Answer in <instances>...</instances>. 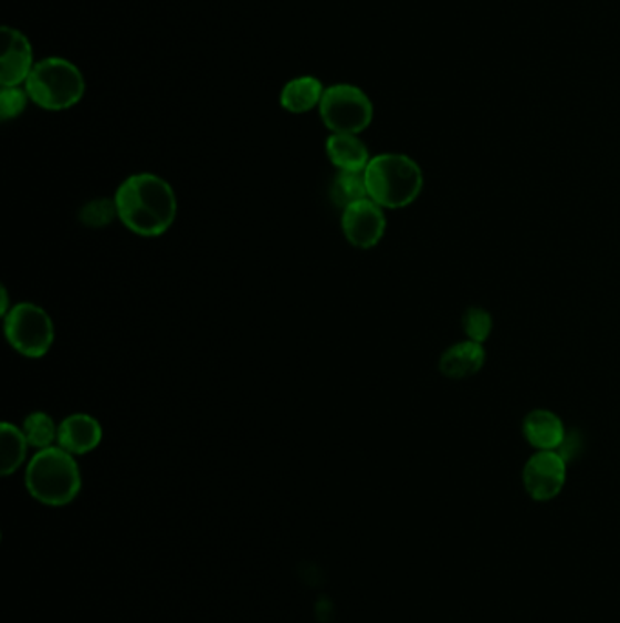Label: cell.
I'll return each instance as SVG.
<instances>
[{"instance_id":"4","label":"cell","mask_w":620,"mask_h":623,"mask_svg":"<svg viewBox=\"0 0 620 623\" xmlns=\"http://www.w3.org/2000/svg\"><path fill=\"white\" fill-rule=\"evenodd\" d=\"M24 89L39 108L62 112L83 101L86 81L72 61L48 58L36 62Z\"/></svg>"},{"instance_id":"12","label":"cell","mask_w":620,"mask_h":623,"mask_svg":"<svg viewBox=\"0 0 620 623\" xmlns=\"http://www.w3.org/2000/svg\"><path fill=\"white\" fill-rule=\"evenodd\" d=\"M486 363V349L475 341H461L442 352L439 371L450 380H466L482 371Z\"/></svg>"},{"instance_id":"21","label":"cell","mask_w":620,"mask_h":623,"mask_svg":"<svg viewBox=\"0 0 620 623\" xmlns=\"http://www.w3.org/2000/svg\"><path fill=\"white\" fill-rule=\"evenodd\" d=\"M557 453L563 456L566 461H571V459H577L582 453V438H580L579 433H568L566 438H564L563 445H560Z\"/></svg>"},{"instance_id":"8","label":"cell","mask_w":620,"mask_h":623,"mask_svg":"<svg viewBox=\"0 0 620 623\" xmlns=\"http://www.w3.org/2000/svg\"><path fill=\"white\" fill-rule=\"evenodd\" d=\"M386 227L388 221H386L385 208L379 207L369 197L344 208L340 216L344 238L351 247L360 250L377 247L385 238Z\"/></svg>"},{"instance_id":"14","label":"cell","mask_w":620,"mask_h":623,"mask_svg":"<svg viewBox=\"0 0 620 623\" xmlns=\"http://www.w3.org/2000/svg\"><path fill=\"white\" fill-rule=\"evenodd\" d=\"M324 84L313 75L295 77L284 84L281 92V106L290 114H308L320 106L324 95Z\"/></svg>"},{"instance_id":"16","label":"cell","mask_w":620,"mask_h":623,"mask_svg":"<svg viewBox=\"0 0 620 623\" xmlns=\"http://www.w3.org/2000/svg\"><path fill=\"white\" fill-rule=\"evenodd\" d=\"M366 197H368V186H366L365 174L338 172L337 177L329 185V199L340 210L354 203L362 201Z\"/></svg>"},{"instance_id":"11","label":"cell","mask_w":620,"mask_h":623,"mask_svg":"<svg viewBox=\"0 0 620 623\" xmlns=\"http://www.w3.org/2000/svg\"><path fill=\"white\" fill-rule=\"evenodd\" d=\"M566 434L563 419L546 408H535L524 417L523 436L535 450H559Z\"/></svg>"},{"instance_id":"10","label":"cell","mask_w":620,"mask_h":623,"mask_svg":"<svg viewBox=\"0 0 620 623\" xmlns=\"http://www.w3.org/2000/svg\"><path fill=\"white\" fill-rule=\"evenodd\" d=\"M103 438L104 428L97 417H93L92 414L75 413L59 423L56 445L73 456H84L103 444Z\"/></svg>"},{"instance_id":"6","label":"cell","mask_w":620,"mask_h":623,"mask_svg":"<svg viewBox=\"0 0 620 623\" xmlns=\"http://www.w3.org/2000/svg\"><path fill=\"white\" fill-rule=\"evenodd\" d=\"M318 115L332 134L360 135L374 121V103L355 84H334L324 90Z\"/></svg>"},{"instance_id":"18","label":"cell","mask_w":620,"mask_h":623,"mask_svg":"<svg viewBox=\"0 0 620 623\" xmlns=\"http://www.w3.org/2000/svg\"><path fill=\"white\" fill-rule=\"evenodd\" d=\"M462 330L467 340L484 345L493 332V318L486 309L472 307L462 315Z\"/></svg>"},{"instance_id":"3","label":"cell","mask_w":620,"mask_h":623,"mask_svg":"<svg viewBox=\"0 0 620 623\" xmlns=\"http://www.w3.org/2000/svg\"><path fill=\"white\" fill-rule=\"evenodd\" d=\"M24 484L36 501L50 507H62L77 498L83 478L75 456L55 445L36 450L27 465Z\"/></svg>"},{"instance_id":"19","label":"cell","mask_w":620,"mask_h":623,"mask_svg":"<svg viewBox=\"0 0 620 623\" xmlns=\"http://www.w3.org/2000/svg\"><path fill=\"white\" fill-rule=\"evenodd\" d=\"M78 217L87 228L109 227L118 219L117 203L115 199H93L83 207Z\"/></svg>"},{"instance_id":"9","label":"cell","mask_w":620,"mask_h":623,"mask_svg":"<svg viewBox=\"0 0 620 623\" xmlns=\"http://www.w3.org/2000/svg\"><path fill=\"white\" fill-rule=\"evenodd\" d=\"M35 64L30 39L15 28H2V58H0L2 89L24 86Z\"/></svg>"},{"instance_id":"20","label":"cell","mask_w":620,"mask_h":623,"mask_svg":"<svg viewBox=\"0 0 620 623\" xmlns=\"http://www.w3.org/2000/svg\"><path fill=\"white\" fill-rule=\"evenodd\" d=\"M30 101L27 89H21V86L2 89V92H0V120H17L19 115L24 114Z\"/></svg>"},{"instance_id":"2","label":"cell","mask_w":620,"mask_h":623,"mask_svg":"<svg viewBox=\"0 0 620 623\" xmlns=\"http://www.w3.org/2000/svg\"><path fill=\"white\" fill-rule=\"evenodd\" d=\"M368 197L385 210H400L419 199L424 174L416 159L404 154H379L365 170Z\"/></svg>"},{"instance_id":"5","label":"cell","mask_w":620,"mask_h":623,"mask_svg":"<svg viewBox=\"0 0 620 623\" xmlns=\"http://www.w3.org/2000/svg\"><path fill=\"white\" fill-rule=\"evenodd\" d=\"M4 334L11 349L21 356L42 360L52 351L55 325L42 307L22 301L4 315Z\"/></svg>"},{"instance_id":"22","label":"cell","mask_w":620,"mask_h":623,"mask_svg":"<svg viewBox=\"0 0 620 623\" xmlns=\"http://www.w3.org/2000/svg\"><path fill=\"white\" fill-rule=\"evenodd\" d=\"M11 309H13V304H10V294H8V289H6L4 284H2V289H0V314H2V318Z\"/></svg>"},{"instance_id":"17","label":"cell","mask_w":620,"mask_h":623,"mask_svg":"<svg viewBox=\"0 0 620 623\" xmlns=\"http://www.w3.org/2000/svg\"><path fill=\"white\" fill-rule=\"evenodd\" d=\"M21 428L31 448L42 450V448L55 447L56 438H59V425L44 411L28 414Z\"/></svg>"},{"instance_id":"15","label":"cell","mask_w":620,"mask_h":623,"mask_svg":"<svg viewBox=\"0 0 620 623\" xmlns=\"http://www.w3.org/2000/svg\"><path fill=\"white\" fill-rule=\"evenodd\" d=\"M27 436L21 427L13 423L4 422L0 425V475L11 476L27 464L28 458Z\"/></svg>"},{"instance_id":"13","label":"cell","mask_w":620,"mask_h":623,"mask_svg":"<svg viewBox=\"0 0 620 623\" xmlns=\"http://www.w3.org/2000/svg\"><path fill=\"white\" fill-rule=\"evenodd\" d=\"M326 155L338 172H354V174H365L371 160L365 141L360 139L359 135L351 134H329L326 141Z\"/></svg>"},{"instance_id":"7","label":"cell","mask_w":620,"mask_h":623,"mask_svg":"<svg viewBox=\"0 0 620 623\" xmlns=\"http://www.w3.org/2000/svg\"><path fill=\"white\" fill-rule=\"evenodd\" d=\"M568 461L557 450H537L523 470L524 489L535 501H549L563 492Z\"/></svg>"},{"instance_id":"1","label":"cell","mask_w":620,"mask_h":623,"mask_svg":"<svg viewBox=\"0 0 620 623\" xmlns=\"http://www.w3.org/2000/svg\"><path fill=\"white\" fill-rule=\"evenodd\" d=\"M118 221L140 238H159L174 227L179 201L168 180L140 172L126 177L115 191Z\"/></svg>"}]
</instances>
